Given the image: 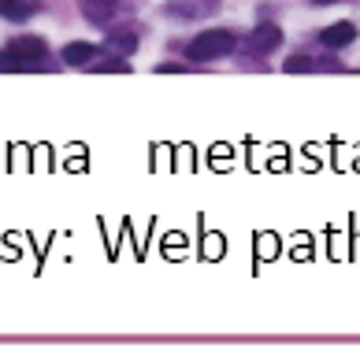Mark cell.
<instances>
[{"mask_svg": "<svg viewBox=\"0 0 360 363\" xmlns=\"http://www.w3.org/2000/svg\"><path fill=\"white\" fill-rule=\"evenodd\" d=\"M283 45V30L275 26V23H260V26H253L249 34L241 38V48L249 56H268V52H275V48Z\"/></svg>", "mask_w": 360, "mask_h": 363, "instance_id": "cell-3", "label": "cell"}, {"mask_svg": "<svg viewBox=\"0 0 360 363\" xmlns=\"http://www.w3.org/2000/svg\"><path fill=\"white\" fill-rule=\"evenodd\" d=\"M38 8H41L38 0H0V15L11 23H23L30 15H38Z\"/></svg>", "mask_w": 360, "mask_h": 363, "instance_id": "cell-8", "label": "cell"}, {"mask_svg": "<svg viewBox=\"0 0 360 363\" xmlns=\"http://www.w3.org/2000/svg\"><path fill=\"white\" fill-rule=\"evenodd\" d=\"M312 67V60H305V56H290L286 60V71H308Z\"/></svg>", "mask_w": 360, "mask_h": 363, "instance_id": "cell-11", "label": "cell"}, {"mask_svg": "<svg viewBox=\"0 0 360 363\" xmlns=\"http://www.w3.org/2000/svg\"><path fill=\"white\" fill-rule=\"evenodd\" d=\"M93 71H119V74H126V71H130V63H126V56H116V60H101V63L93 60Z\"/></svg>", "mask_w": 360, "mask_h": 363, "instance_id": "cell-10", "label": "cell"}, {"mask_svg": "<svg viewBox=\"0 0 360 363\" xmlns=\"http://www.w3.org/2000/svg\"><path fill=\"white\" fill-rule=\"evenodd\" d=\"M78 8H82L89 26H111L119 8H123V0H78Z\"/></svg>", "mask_w": 360, "mask_h": 363, "instance_id": "cell-4", "label": "cell"}, {"mask_svg": "<svg viewBox=\"0 0 360 363\" xmlns=\"http://www.w3.org/2000/svg\"><path fill=\"white\" fill-rule=\"evenodd\" d=\"M316 4H327V0H316Z\"/></svg>", "mask_w": 360, "mask_h": 363, "instance_id": "cell-12", "label": "cell"}, {"mask_svg": "<svg viewBox=\"0 0 360 363\" xmlns=\"http://www.w3.org/2000/svg\"><path fill=\"white\" fill-rule=\"evenodd\" d=\"M234 48H238V34H231V30H204V34H197L190 41L186 56L193 63H212V60L231 56Z\"/></svg>", "mask_w": 360, "mask_h": 363, "instance_id": "cell-2", "label": "cell"}, {"mask_svg": "<svg viewBox=\"0 0 360 363\" xmlns=\"http://www.w3.org/2000/svg\"><path fill=\"white\" fill-rule=\"evenodd\" d=\"M108 48H111L116 56H130V52L138 48V38L130 34V30H111V34H108Z\"/></svg>", "mask_w": 360, "mask_h": 363, "instance_id": "cell-9", "label": "cell"}, {"mask_svg": "<svg viewBox=\"0 0 360 363\" xmlns=\"http://www.w3.org/2000/svg\"><path fill=\"white\" fill-rule=\"evenodd\" d=\"M223 0H168V11L178 19H208L219 11Z\"/></svg>", "mask_w": 360, "mask_h": 363, "instance_id": "cell-5", "label": "cell"}, {"mask_svg": "<svg viewBox=\"0 0 360 363\" xmlns=\"http://www.w3.org/2000/svg\"><path fill=\"white\" fill-rule=\"evenodd\" d=\"M356 41V23H331L320 34V45L323 48H331V52H338V48H346Z\"/></svg>", "mask_w": 360, "mask_h": 363, "instance_id": "cell-6", "label": "cell"}, {"mask_svg": "<svg viewBox=\"0 0 360 363\" xmlns=\"http://www.w3.org/2000/svg\"><path fill=\"white\" fill-rule=\"evenodd\" d=\"M48 56V45L34 34L11 38L4 48H0V71H30Z\"/></svg>", "mask_w": 360, "mask_h": 363, "instance_id": "cell-1", "label": "cell"}, {"mask_svg": "<svg viewBox=\"0 0 360 363\" xmlns=\"http://www.w3.org/2000/svg\"><path fill=\"white\" fill-rule=\"evenodd\" d=\"M97 52H101V48H93L89 41H71L67 48H63V63H71V67H86V63L97 60Z\"/></svg>", "mask_w": 360, "mask_h": 363, "instance_id": "cell-7", "label": "cell"}]
</instances>
